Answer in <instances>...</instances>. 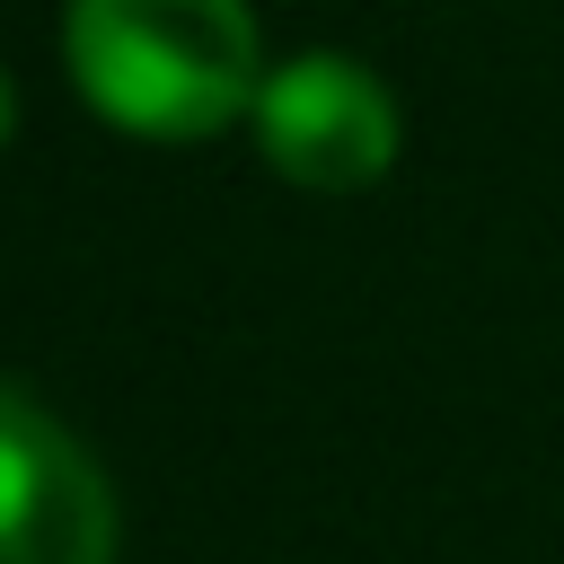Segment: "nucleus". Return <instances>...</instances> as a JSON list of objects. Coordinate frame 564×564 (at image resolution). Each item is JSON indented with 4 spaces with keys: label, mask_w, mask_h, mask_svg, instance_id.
Segmentation results:
<instances>
[{
    "label": "nucleus",
    "mask_w": 564,
    "mask_h": 564,
    "mask_svg": "<svg viewBox=\"0 0 564 564\" xmlns=\"http://www.w3.org/2000/svg\"><path fill=\"white\" fill-rule=\"evenodd\" d=\"M9 123H18V97H9V79H0V141H9Z\"/></svg>",
    "instance_id": "obj_4"
},
{
    "label": "nucleus",
    "mask_w": 564,
    "mask_h": 564,
    "mask_svg": "<svg viewBox=\"0 0 564 564\" xmlns=\"http://www.w3.org/2000/svg\"><path fill=\"white\" fill-rule=\"evenodd\" d=\"M256 150L308 194H352L397 159V106L388 88L344 53H300L264 70L256 97Z\"/></svg>",
    "instance_id": "obj_2"
},
{
    "label": "nucleus",
    "mask_w": 564,
    "mask_h": 564,
    "mask_svg": "<svg viewBox=\"0 0 564 564\" xmlns=\"http://www.w3.org/2000/svg\"><path fill=\"white\" fill-rule=\"evenodd\" d=\"M62 53L79 97L141 141H203L264 97L247 0H70Z\"/></svg>",
    "instance_id": "obj_1"
},
{
    "label": "nucleus",
    "mask_w": 564,
    "mask_h": 564,
    "mask_svg": "<svg viewBox=\"0 0 564 564\" xmlns=\"http://www.w3.org/2000/svg\"><path fill=\"white\" fill-rule=\"evenodd\" d=\"M0 564H115L97 458L18 388H0Z\"/></svg>",
    "instance_id": "obj_3"
}]
</instances>
